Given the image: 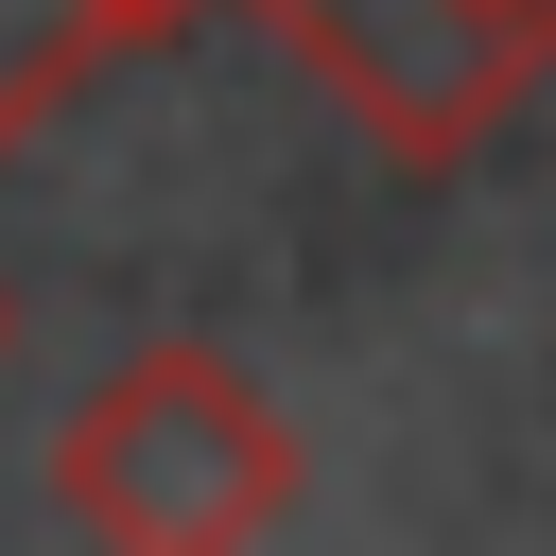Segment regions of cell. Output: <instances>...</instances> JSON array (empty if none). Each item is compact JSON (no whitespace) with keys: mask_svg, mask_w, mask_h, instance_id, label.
Returning a JSON list of instances; mask_svg holds the SVG:
<instances>
[{"mask_svg":"<svg viewBox=\"0 0 556 556\" xmlns=\"http://www.w3.org/2000/svg\"><path fill=\"white\" fill-rule=\"evenodd\" d=\"M104 52H139L104 0H0V156H17V139H35V122L104 70Z\"/></svg>","mask_w":556,"mask_h":556,"instance_id":"obj_3","label":"cell"},{"mask_svg":"<svg viewBox=\"0 0 556 556\" xmlns=\"http://www.w3.org/2000/svg\"><path fill=\"white\" fill-rule=\"evenodd\" d=\"M52 504L122 556H226L295 521V417L226 365V348H122L70 434H52Z\"/></svg>","mask_w":556,"mask_h":556,"instance_id":"obj_1","label":"cell"},{"mask_svg":"<svg viewBox=\"0 0 556 556\" xmlns=\"http://www.w3.org/2000/svg\"><path fill=\"white\" fill-rule=\"evenodd\" d=\"M104 17H122V35H174V17H208V0H104Z\"/></svg>","mask_w":556,"mask_h":556,"instance_id":"obj_5","label":"cell"},{"mask_svg":"<svg viewBox=\"0 0 556 556\" xmlns=\"http://www.w3.org/2000/svg\"><path fill=\"white\" fill-rule=\"evenodd\" d=\"M486 17H504V35H521V52L556 70V0H486Z\"/></svg>","mask_w":556,"mask_h":556,"instance_id":"obj_4","label":"cell"},{"mask_svg":"<svg viewBox=\"0 0 556 556\" xmlns=\"http://www.w3.org/2000/svg\"><path fill=\"white\" fill-rule=\"evenodd\" d=\"M261 17H278V52H295L400 174L486 156V122L539 87V52H521L486 0H261Z\"/></svg>","mask_w":556,"mask_h":556,"instance_id":"obj_2","label":"cell"}]
</instances>
